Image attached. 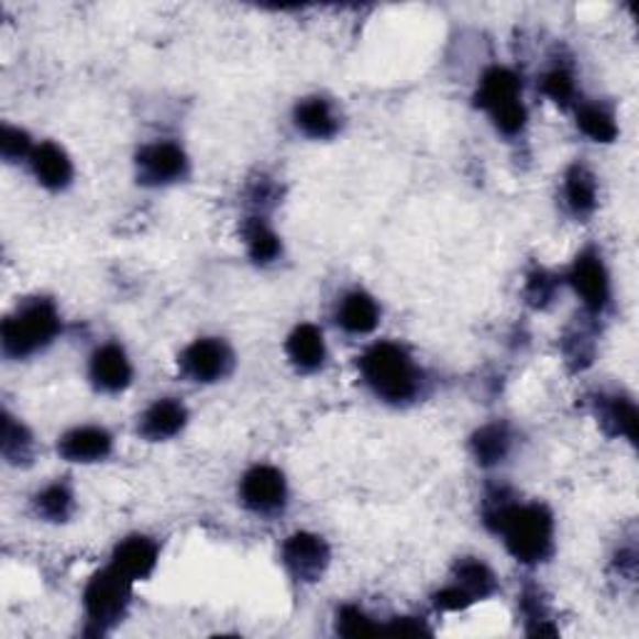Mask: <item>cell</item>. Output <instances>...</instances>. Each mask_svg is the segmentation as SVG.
<instances>
[{
  "instance_id": "1",
  "label": "cell",
  "mask_w": 639,
  "mask_h": 639,
  "mask_svg": "<svg viewBox=\"0 0 639 639\" xmlns=\"http://www.w3.org/2000/svg\"><path fill=\"white\" fill-rule=\"evenodd\" d=\"M485 522L503 535L507 552L522 564H540L552 554L554 520L544 505H517L499 489L487 497Z\"/></svg>"
},
{
  "instance_id": "2",
  "label": "cell",
  "mask_w": 639,
  "mask_h": 639,
  "mask_svg": "<svg viewBox=\"0 0 639 639\" xmlns=\"http://www.w3.org/2000/svg\"><path fill=\"white\" fill-rule=\"evenodd\" d=\"M360 373L379 400L403 405L418 397L422 375L412 363L410 353L395 342H375L367 353L360 357Z\"/></svg>"
},
{
  "instance_id": "3",
  "label": "cell",
  "mask_w": 639,
  "mask_h": 639,
  "mask_svg": "<svg viewBox=\"0 0 639 639\" xmlns=\"http://www.w3.org/2000/svg\"><path fill=\"white\" fill-rule=\"evenodd\" d=\"M60 332V315L51 300H31L13 315H8L0 328L3 353L13 360H23L48 348Z\"/></svg>"
},
{
  "instance_id": "4",
  "label": "cell",
  "mask_w": 639,
  "mask_h": 639,
  "mask_svg": "<svg viewBox=\"0 0 639 639\" xmlns=\"http://www.w3.org/2000/svg\"><path fill=\"white\" fill-rule=\"evenodd\" d=\"M133 597V580H128L123 572H118L113 564L96 572L86 587V613L90 625H96L98 635H103L108 627L120 623Z\"/></svg>"
},
{
  "instance_id": "5",
  "label": "cell",
  "mask_w": 639,
  "mask_h": 639,
  "mask_svg": "<svg viewBox=\"0 0 639 639\" xmlns=\"http://www.w3.org/2000/svg\"><path fill=\"white\" fill-rule=\"evenodd\" d=\"M233 350L228 348V342L218 338H200L192 345L185 348L180 355V370L183 375L192 379V383H218V379L228 377L233 370Z\"/></svg>"
},
{
  "instance_id": "6",
  "label": "cell",
  "mask_w": 639,
  "mask_h": 639,
  "mask_svg": "<svg viewBox=\"0 0 639 639\" xmlns=\"http://www.w3.org/2000/svg\"><path fill=\"white\" fill-rule=\"evenodd\" d=\"M283 562L298 582H318L330 564V548L320 535L295 532L283 544Z\"/></svg>"
},
{
  "instance_id": "7",
  "label": "cell",
  "mask_w": 639,
  "mask_h": 639,
  "mask_svg": "<svg viewBox=\"0 0 639 639\" xmlns=\"http://www.w3.org/2000/svg\"><path fill=\"white\" fill-rule=\"evenodd\" d=\"M240 499L255 515H275L285 507L287 485L280 470L271 465H255L245 472L240 483Z\"/></svg>"
},
{
  "instance_id": "8",
  "label": "cell",
  "mask_w": 639,
  "mask_h": 639,
  "mask_svg": "<svg viewBox=\"0 0 639 639\" xmlns=\"http://www.w3.org/2000/svg\"><path fill=\"white\" fill-rule=\"evenodd\" d=\"M137 178L143 185H170L188 175V155L175 143H151L135 157Z\"/></svg>"
},
{
  "instance_id": "9",
  "label": "cell",
  "mask_w": 639,
  "mask_h": 639,
  "mask_svg": "<svg viewBox=\"0 0 639 639\" xmlns=\"http://www.w3.org/2000/svg\"><path fill=\"white\" fill-rule=\"evenodd\" d=\"M568 283L580 295V300L585 302L590 312H602L609 305V298H613L607 267L595 250H585V253L577 255L568 275Z\"/></svg>"
},
{
  "instance_id": "10",
  "label": "cell",
  "mask_w": 639,
  "mask_h": 639,
  "mask_svg": "<svg viewBox=\"0 0 639 639\" xmlns=\"http://www.w3.org/2000/svg\"><path fill=\"white\" fill-rule=\"evenodd\" d=\"M90 379L92 385H96V390L100 393L108 395L123 393L133 379V367L131 360L125 355V350L120 345H113V342L98 348L90 357Z\"/></svg>"
},
{
  "instance_id": "11",
  "label": "cell",
  "mask_w": 639,
  "mask_h": 639,
  "mask_svg": "<svg viewBox=\"0 0 639 639\" xmlns=\"http://www.w3.org/2000/svg\"><path fill=\"white\" fill-rule=\"evenodd\" d=\"M58 452L63 460L88 465V462L106 460L113 452V438H110L108 430L88 425V428H76L63 434L58 442Z\"/></svg>"
},
{
  "instance_id": "12",
  "label": "cell",
  "mask_w": 639,
  "mask_h": 639,
  "mask_svg": "<svg viewBox=\"0 0 639 639\" xmlns=\"http://www.w3.org/2000/svg\"><path fill=\"white\" fill-rule=\"evenodd\" d=\"M110 564L133 582L151 577L157 564V544L145 535L125 537V540L115 548L113 562Z\"/></svg>"
},
{
  "instance_id": "13",
  "label": "cell",
  "mask_w": 639,
  "mask_h": 639,
  "mask_svg": "<svg viewBox=\"0 0 639 639\" xmlns=\"http://www.w3.org/2000/svg\"><path fill=\"white\" fill-rule=\"evenodd\" d=\"M185 422H188V410H185V405L180 400H175V397H163V400L153 403L145 410L141 418V434L145 440L163 442L175 438V434L185 428Z\"/></svg>"
},
{
  "instance_id": "14",
  "label": "cell",
  "mask_w": 639,
  "mask_h": 639,
  "mask_svg": "<svg viewBox=\"0 0 639 639\" xmlns=\"http://www.w3.org/2000/svg\"><path fill=\"white\" fill-rule=\"evenodd\" d=\"M285 353L300 373H315V370L322 367L328 357L326 338H322L320 328L305 322V326H298L290 332V338L285 342Z\"/></svg>"
},
{
  "instance_id": "15",
  "label": "cell",
  "mask_w": 639,
  "mask_h": 639,
  "mask_svg": "<svg viewBox=\"0 0 639 639\" xmlns=\"http://www.w3.org/2000/svg\"><path fill=\"white\" fill-rule=\"evenodd\" d=\"M33 175L43 188L63 190L73 180V163L68 153L55 143H41L31 155Z\"/></svg>"
},
{
  "instance_id": "16",
  "label": "cell",
  "mask_w": 639,
  "mask_h": 639,
  "mask_svg": "<svg viewBox=\"0 0 639 639\" xmlns=\"http://www.w3.org/2000/svg\"><path fill=\"white\" fill-rule=\"evenodd\" d=\"M520 92H522V82L513 70L489 68L483 76L480 88H477L475 106L487 110V113H495V110H499V108L522 100Z\"/></svg>"
},
{
  "instance_id": "17",
  "label": "cell",
  "mask_w": 639,
  "mask_h": 639,
  "mask_svg": "<svg viewBox=\"0 0 639 639\" xmlns=\"http://www.w3.org/2000/svg\"><path fill=\"white\" fill-rule=\"evenodd\" d=\"M295 125L300 131L315 137V141H328V137L335 135L340 131V118L335 113V108L330 106V100L326 98H305L295 106Z\"/></svg>"
},
{
  "instance_id": "18",
  "label": "cell",
  "mask_w": 639,
  "mask_h": 639,
  "mask_svg": "<svg viewBox=\"0 0 639 639\" xmlns=\"http://www.w3.org/2000/svg\"><path fill=\"white\" fill-rule=\"evenodd\" d=\"M338 326L350 335H367L379 322L377 302L363 290L348 293L338 305Z\"/></svg>"
},
{
  "instance_id": "19",
  "label": "cell",
  "mask_w": 639,
  "mask_h": 639,
  "mask_svg": "<svg viewBox=\"0 0 639 639\" xmlns=\"http://www.w3.org/2000/svg\"><path fill=\"white\" fill-rule=\"evenodd\" d=\"M509 448H513V434H509L505 422H489L472 434L470 440L472 458L483 467H495L499 462H505Z\"/></svg>"
},
{
  "instance_id": "20",
  "label": "cell",
  "mask_w": 639,
  "mask_h": 639,
  "mask_svg": "<svg viewBox=\"0 0 639 639\" xmlns=\"http://www.w3.org/2000/svg\"><path fill=\"white\" fill-rule=\"evenodd\" d=\"M564 200L574 218H590L597 210V183L585 165L574 163L564 175Z\"/></svg>"
},
{
  "instance_id": "21",
  "label": "cell",
  "mask_w": 639,
  "mask_h": 639,
  "mask_svg": "<svg viewBox=\"0 0 639 639\" xmlns=\"http://www.w3.org/2000/svg\"><path fill=\"white\" fill-rule=\"evenodd\" d=\"M243 238H245V247H247L250 261L257 263V265H271L283 253L280 238H277L275 230L267 225L263 218H257V216L245 220Z\"/></svg>"
},
{
  "instance_id": "22",
  "label": "cell",
  "mask_w": 639,
  "mask_h": 639,
  "mask_svg": "<svg viewBox=\"0 0 639 639\" xmlns=\"http://www.w3.org/2000/svg\"><path fill=\"white\" fill-rule=\"evenodd\" d=\"M597 418L609 434H623L632 444L637 442V410L629 397H602Z\"/></svg>"
},
{
  "instance_id": "23",
  "label": "cell",
  "mask_w": 639,
  "mask_h": 639,
  "mask_svg": "<svg viewBox=\"0 0 639 639\" xmlns=\"http://www.w3.org/2000/svg\"><path fill=\"white\" fill-rule=\"evenodd\" d=\"M455 580L458 587H462L472 597V602L485 599L497 592L495 572L487 568L485 562L475 558H465L455 564Z\"/></svg>"
},
{
  "instance_id": "24",
  "label": "cell",
  "mask_w": 639,
  "mask_h": 639,
  "mask_svg": "<svg viewBox=\"0 0 639 639\" xmlns=\"http://www.w3.org/2000/svg\"><path fill=\"white\" fill-rule=\"evenodd\" d=\"M0 450H3V458L11 465H25L33 458L31 432L11 412H3V440H0Z\"/></svg>"
},
{
  "instance_id": "25",
  "label": "cell",
  "mask_w": 639,
  "mask_h": 639,
  "mask_svg": "<svg viewBox=\"0 0 639 639\" xmlns=\"http://www.w3.org/2000/svg\"><path fill=\"white\" fill-rule=\"evenodd\" d=\"M577 125L595 143H613L619 133L615 115L602 106H582L577 110Z\"/></svg>"
},
{
  "instance_id": "26",
  "label": "cell",
  "mask_w": 639,
  "mask_h": 639,
  "mask_svg": "<svg viewBox=\"0 0 639 639\" xmlns=\"http://www.w3.org/2000/svg\"><path fill=\"white\" fill-rule=\"evenodd\" d=\"M35 513H38L43 520L48 522H66L73 515V507H76V499L68 485L55 483L51 487H45L43 493L35 497Z\"/></svg>"
},
{
  "instance_id": "27",
  "label": "cell",
  "mask_w": 639,
  "mask_h": 639,
  "mask_svg": "<svg viewBox=\"0 0 639 639\" xmlns=\"http://www.w3.org/2000/svg\"><path fill=\"white\" fill-rule=\"evenodd\" d=\"M540 86H542L544 96H548L552 103H558L562 108H568L574 100V96H577L572 73L564 70V68H552L550 73H544Z\"/></svg>"
},
{
  "instance_id": "28",
  "label": "cell",
  "mask_w": 639,
  "mask_h": 639,
  "mask_svg": "<svg viewBox=\"0 0 639 639\" xmlns=\"http://www.w3.org/2000/svg\"><path fill=\"white\" fill-rule=\"evenodd\" d=\"M338 632L342 637H373L383 632V627L375 625L360 607H342L338 613Z\"/></svg>"
},
{
  "instance_id": "29",
  "label": "cell",
  "mask_w": 639,
  "mask_h": 639,
  "mask_svg": "<svg viewBox=\"0 0 639 639\" xmlns=\"http://www.w3.org/2000/svg\"><path fill=\"white\" fill-rule=\"evenodd\" d=\"M554 293H558V280H554L550 273L535 271L530 277H527L525 298H527V302L532 305V308H537V310L548 308L554 298Z\"/></svg>"
},
{
  "instance_id": "30",
  "label": "cell",
  "mask_w": 639,
  "mask_h": 639,
  "mask_svg": "<svg viewBox=\"0 0 639 639\" xmlns=\"http://www.w3.org/2000/svg\"><path fill=\"white\" fill-rule=\"evenodd\" d=\"M33 143H31V135L21 128H13V125H3V133H0V153H3L5 161H23V157H31L33 155Z\"/></svg>"
},
{
  "instance_id": "31",
  "label": "cell",
  "mask_w": 639,
  "mask_h": 639,
  "mask_svg": "<svg viewBox=\"0 0 639 639\" xmlns=\"http://www.w3.org/2000/svg\"><path fill=\"white\" fill-rule=\"evenodd\" d=\"M489 118H493V123L499 133L517 135L527 123V110L522 106V100H517V103H509L505 108L495 110V113H489Z\"/></svg>"
},
{
  "instance_id": "32",
  "label": "cell",
  "mask_w": 639,
  "mask_h": 639,
  "mask_svg": "<svg viewBox=\"0 0 639 639\" xmlns=\"http://www.w3.org/2000/svg\"><path fill=\"white\" fill-rule=\"evenodd\" d=\"M470 605L472 597L458 585L444 587L434 595V609H438V613H460V609H467Z\"/></svg>"
},
{
  "instance_id": "33",
  "label": "cell",
  "mask_w": 639,
  "mask_h": 639,
  "mask_svg": "<svg viewBox=\"0 0 639 639\" xmlns=\"http://www.w3.org/2000/svg\"><path fill=\"white\" fill-rule=\"evenodd\" d=\"M383 632H387V635L418 637V635H430V629L425 627L422 619H415V617H400V619H393V623L387 625V627H383Z\"/></svg>"
}]
</instances>
